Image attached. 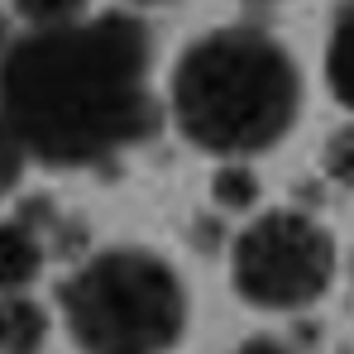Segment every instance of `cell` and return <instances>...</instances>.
Masks as SVG:
<instances>
[{"label": "cell", "instance_id": "6da1fadb", "mask_svg": "<svg viewBox=\"0 0 354 354\" xmlns=\"http://www.w3.org/2000/svg\"><path fill=\"white\" fill-rule=\"evenodd\" d=\"M153 67V29L134 10H101L44 34L19 29L0 58V115L29 158L91 168L158 129L163 101Z\"/></svg>", "mask_w": 354, "mask_h": 354}, {"label": "cell", "instance_id": "7a4b0ae2", "mask_svg": "<svg viewBox=\"0 0 354 354\" xmlns=\"http://www.w3.org/2000/svg\"><path fill=\"white\" fill-rule=\"evenodd\" d=\"M163 111L192 149L244 163L278 149L301 120V67L268 29H206L177 53Z\"/></svg>", "mask_w": 354, "mask_h": 354}, {"label": "cell", "instance_id": "3957f363", "mask_svg": "<svg viewBox=\"0 0 354 354\" xmlns=\"http://www.w3.org/2000/svg\"><path fill=\"white\" fill-rule=\"evenodd\" d=\"M53 311L77 354H173L192 321V297L158 249L106 244L67 268Z\"/></svg>", "mask_w": 354, "mask_h": 354}, {"label": "cell", "instance_id": "277c9868", "mask_svg": "<svg viewBox=\"0 0 354 354\" xmlns=\"http://www.w3.org/2000/svg\"><path fill=\"white\" fill-rule=\"evenodd\" d=\"M335 235L292 206L254 216L230 244V288L244 306L292 316L316 306L335 283Z\"/></svg>", "mask_w": 354, "mask_h": 354}, {"label": "cell", "instance_id": "5b68a950", "mask_svg": "<svg viewBox=\"0 0 354 354\" xmlns=\"http://www.w3.org/2000/svg\"><path fill=\"white\" fill-rule=\"evenodd\" d=\"M48 268V235L29 216L0 221V297L29 292Z\"/></svg>", "mask_w": 354, "mask_h": 354}, {"label": "cell", "instance_id": "8992f818", "mask_svg": "<svg viewBox=\"0 0 354 354\" xmlns=\"http://www.w3.org/2000/svg\"><path fill=\"white\" fill-rule=\"evenodd\" d=\"M58 311L34 292L0 297V354H48Z\"/></svg>", "mask_w": 354, "mask_h": 354}, {"label": "cell", "instance_id": "52a82bcc", "mask_svg": "<svg viewBox=\"0 0 354 354\" xmlns=\"http://www.w3.org/2000/svg\"><path fill=\"white\" fill-rule=\"evenodd\" d=\"M326 86L354 115V0L335 15L330 39H326Z\"/></svg>", "mask_w": 354, "mask_h": 354}, {"label": "cell", "instance_id": "ba28073f", "mask_svg": "<svg viewBox=\"0 0 354 354\" xmlns=\"http://www.w3.org/2000/svg\"><path fill=\"white\" fill-rule=\"evenodd\" d=\"M10 15L24 34H44V29H67L91 19V0H10Z\"/></svg>", "mask_w": 354, "mask_h": 354}, {"label": "cell", "instance_id": "9c48e42d", "mask_svg": "<svg viewBox=\"0 0 354 354\" xmlns=\"http://www.w3.org/2000/svg\"><path fill=\"white\" fill-rule=\"evenodd\" d=\"M211 201L221 211H235V216L254 211L259 206V177L249 173L244 163H221L216 177H211Z\"/></svg>", "mask_w": 354, "mask_h": 354}, {"label": "cell", "instance_id": "30bf717a", "mask_svg": "<svg viewBox=\"0 0 354 354\" xmlns=\"http://www.w3.org/2000/svg\"><path fill=\"white\" fill-rule=\"evenodd\" d=\"M321 168H326L330 182H340V187L354 192V124H340V129L321 144Z\"/></svg>", "mask_w": 354, "mask_h": 354}, {"label": "cell", "instance_id": "8fae6325", "mask_svg": "<svg viewBox=\"0 0 354 354\" xmlns=\"http://www.w3.org/2000/svg\"><path fill=\"white\" fill-rule=\"evenodd\" d=\"M24 168H29V149L19 144V134H15V129L5 124V115H0V201L19 192Z\"/></svg>", "mask_w": 354, "mask_h": 354}, {"label": "cell", "instance_id": "7c38bea8", "mask_svg": "<svg viewBox=\"0 0 354 354\" xmlns=\"http://www.w3.org/2000/svg\"><path fill=\"white\" fill-rule=\"evenodd\" d=\"M235 354H297L288 340H278V335H249V340H239Z\"/></svg>", "mask_w": 354, "mask_h": 354}, {"label": "cell", "instance_id": "4fadbf2b", "mask_svg": "<svg viewBox=\"0 0 354 354\" xmlns=\"http://www.w3.org/2000/svg\"><path fill=\"white\" fill-rule=\"evenodd\" d=\"M15 39H19V29H15V15L0 5V58L10 53V44H15Z\"/></svg>", "mask_w": 354, "mask_h": 354}, {"label": "cell", "instance_id": "5bb4252c", "mask_svg": "<svg viewBox=\"0 0 354 354\" xmlns=\"http://www.w3.org/2000/svg\"><path fill=\"white\" fill-rule=\"evenodd\" d=\"M124 5H134V10H153V5H168V0H124Z\"/></svg>", "mask_w": 354, "mask_h": 354}]
</instances>
